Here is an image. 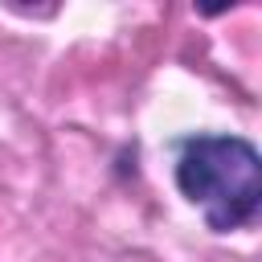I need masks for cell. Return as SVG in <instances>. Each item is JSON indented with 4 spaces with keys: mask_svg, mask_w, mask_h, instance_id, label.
Returning <instances> with one entry per match:
<instances>
[{
    "mask_svg": "<svg viewBox=\"0 0 262 262\" xmlns=\"http://www.w3.org/2000/svg\"><path fill=\"white\" fill-rule=\"evenodd\" d=\"M176 188L213 233L246 229L262 209V156L242 135H188L176 147Z\"/></svg>",
    "mask_w": 262,
    "mask_h": 262,
    "instance_id": "obj_1",
    "label": "cell"
}]
</instances>
